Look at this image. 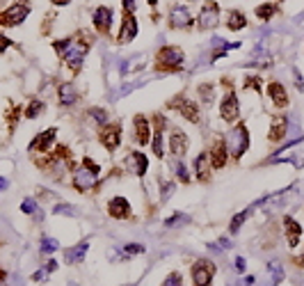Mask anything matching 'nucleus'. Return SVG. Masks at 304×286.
I'll use <instances>...</instances> for the list:
<instances>
[{"label":"nucleus","instance_id":"nucleus-26","mask_svg":"<svg viewBox=\"0 0 304 286\" xmlns=\"http://www.w3.org/2000/svg\"><path fill=\"white\" fill-rule=\"evenodd\" d=\"M57 98H60L62 106H73L76 103V90H73L71 83H62L60 90H57Z\"/></svg>","mask_w":304,"mask_h":286},{"label":"nucleus","instance_id":"nucleus-40","mask_svg":"<svg viewBox=\"0 0 304 286\" xmlns=\"http://www.w3.org/2000/svg\"><path fill=\"white\" fill-rule=\"evenodd\" d=\"M21 211L23 213H28V215H32V213H39V209H37V204H34V199H26L21 204Z\"/></svg>","mask_w":304,"mask_h":286},{"label":"nucleus","instance_id":"nucleus-51","mask_svg":"<svg viewBox=\"0 0 304 286\" xmlns=\"http://www.w3.org/2000/svg\"><path fill=\"white\" fill-rule=\"evenodd\" d=\"M5 277H7V273H5L3 268H0V286H3V282H5Z\"/></svg>","mask_w":304,"mask_h":286},{"label":"nucleus","instance_id":"nucleus-1","mask_svg":"<svg viewBox=\"0 0 304 286\" xmlns=\"http://www.w3.org/2000/svg\"><path fill=\"white\" fill-rule=\"evenodd\" d=\"M99 172H101V167L96 165L94 160L85 158L82 160V167H78V170L73 172V176H71L73 188H76L78 192H90L96 186V174H99Z\"/></svg>","mask_w":304,"mask_h":286},{"label":"nucleus","instance_id":"nucleus-52","mask_svg":"<svg viewBox=\"0 0 304 286\" xmlns=\"http://www.w3.org/2000/svg\"><path fill=\"white\" fill-rule=\"evenodd\" d=\"M297 263H300V265H304V254H302V259H300V261H297Z\"/></svg>","mask_w":304,"mask_h":286},{"label":"nucleus","instance_id":"nucleus-21","mask_svg":"<svg viewBox=\"0 0 304 286\" xmlns=\"http://www.w3.org/2000/svg\"><path fill=\"white\" fill-rule=\"evenodd\" d=\"M268 96L272 98V103L277 108H286L288 106V94H286V87L281 85V83L272 80L268 83Z\"/></svg>","mask_w":304,"mask_h":286},{"label":"nucleus","instance_id":"nucleus-50","mask_svg":"<svg viewBox=\"0 0 304 286\" xmlns=\"http://www.w3.org/2000/svg\"><path fill=\"white\" fill-rule=\"evenodd\" d=\"M69 3H71V0H53V5H60V7L62 5H69Z\"/></svg>","mask_w":304,"mask_h":286},{"label":"nucleus","instance_id":"nucleus-37","mask_svg":"<svg viewBox=\"0 0 304 286\" xmlns=\"http://www.w3.org/2000/svg\"><path fill=\"white\" fill-rule=\"evenodd\" d=\"M245 87H247V90H254V92H261V78L258 76H247L245 78Z\"/></svg>","mask_w":304,"mask_h":286},{"label":"nucleus","instance_id":"nucleus-16","mask_svg":"<svg viewBox=\"0 0 304 286\" xmlns=\"http://www.w3.org/2000/svg\"><path fill=\"white\" fill-rule=\"evenodd\" d=\"M192 26V14L188 7H174L169 12V28L181 30V28H190Z\"/></svg>","mask_w":304,"mask_h":286},{"label":"nucleus","instance_id":"nucleus-32","mask_svg":"<svg viewBox=\"0 0 304 286\" xmlns=\"http://www.w3.org/2000/svg\"><path fill=\"white\" fill-rule=\"evenodd\" d=\"M44 112V103L41 101H30V106L26 108V117L28 119H34V117H39Z\"/></svg>","mask_w":304,"mask_h":286},{"label":"nucleus","instance_id":"nucleus-22","mask_svg":"<svg viewBox=\"0 0 304 286\" xmlns=\"http://www.w3.org/2000/svg\"><path fill=\"white\" fill-rule=\"evenodd\" d=\"M286 133H288V119H286V117H281V115H279V117H272L268 140H270V142H281Z\"/></svg>","mask_w":304,"mask_h":286},{"label":"nucleus","instance_id":"nucleus-9","mask_svg":"<svg viewBox=\"0 0 304 286\" xmlns=\"http://www.w3.org/2000/svg\"><path fill=\"white\" fill-rule=\"evenodd\" d=\"M169 108L179 110L181 115H183L188 121H192V124H197V121H199V103L190 101V98H185V96L174 98V101L169 103Z\"/></svg>","mask_w":304,"mask_h":286},{"label":"nucleus","instance_id":"nucleus-53","mask_svg":"<svg viewBox=\"0 0 304 286\" xmlns=\"http://www.w3.org/2000/svg\"><path fill=\"white\" fill-rule=\"evenodd\" d=\"M156 3H158V0H149V5H156Z\"/></svg>","mask_w":304,"mask_h":286},{"label":"nucleus","instance_id":"nucleus-18","mask_svg":"<svg viewBox=\"0 0 304 286\" xmlns=\"http://www.w3.org/2000/svg\"><path fill=\"white\" fill-rule=\"evenodd\" d=\"M135 34H137V21H135V16H133V14H124V21H121V32H119V37H117V42H119V44H128V42H133V39H135Z\"/></svg>","mask_w":304,"mask_h":286},{"label":"nucleus","instance_id":"nucleus-19","mask_svg":"<svg viewBox=\"0 0 304 286\" xmlns=\"http://www.w3.org/2000/svg\"><path fill=\"white\" fill-rule=\"evenodd\" d=\"M92 21H94V28L99 32L105 34L107 30H110V26H112V9L110 7H99V9H94V16H92Z\"/></svg>","mask_w":304,"mask_h":286},{"label":"nucleus","instance_id":"nucleus-7","mask_svg":"<svg viewBox=\"0 0 304 286\" xmlns=\"http://www.w3.org/2000/svg\"><path fill=\"white\" fill-rule=\"evenodd\" d=\"M30 14V7H28L26 3H16L12 5L9 9H5L3 14H0V26H18V23L26 21V16Z\"/></svg>","mask_w":304,"mask_h":286},{"label":"nucleus","instance_id":"nucleus-34","mask_svg":"<svg viewBox=\"0 0 304 286\" xmlns=\"http://www.w3.org/2000/svg\"><path fill=\"white\" fill-rule=\"evenodd\" d=\"M247 215H249V211H243V213H238L236 218L231 220V224H229V231H231V234H238L240 227H243V222L247 220Z\"/></svg>","mask_w":304,"mask_h":286},{"label":"nucleus","instance_id":"nucleus-39","mask_svg":"<svg viewBox=\"0 0 304 286\" xmlns=\"http://www.w3.org/2000/svg\"><path fill=\"white\" fill-rule=\"evenodd\" d=\"M53 213H57V215H73V213H76V209L69 206V204H57V206H53Z\"/></svg>","mask_w":304,"mask_h":286},{"label":"nucleus","instance_id":"nucleus-15","mask_svg":"<svg viewBox=\"0 0 304 286\" xmlns=\"http://www.w3.org/2000/svg\"><path fill=\"white\" fill-rule=\"evenodd\" d=\"M133 126H135V142L137 145H149L151 142V121L146 119L144 115H135L133 119Z\"/></svg>","mask_w":304,"mask_h":286},{"label":"nucleus","instance_id":"nucleus-14","mask_svg":"<svg viewBox=\"0 0 304 286\" xmlns=\"http://www.w3.org/2000/svg\"><path fill=\"white\" fill-rule=\"evenodd\" d=\"M154 121H156V133H154V137H151V147H154V154L158 156V158H163L165 156V137H163V131H165V126H167V119H165L163 115H156L154 117Z\"/></svg>","mask_w":304,"mask_h":286},{"label":"nucleus","instance_id":"nucleus-38","mask_svg":"<svg viewBox=\"0 0 304 286\" xmlns=\"http://www.w3.org/2000/svg\"><path fill=\"white\" fill-rule=\"evenodd\" d=\"M176 176H179L181 183H188L190 176H188V167L183 165V162H176Z\"/></svg>","mask_w":304,"mask_h":286},{"label":"nucleus","instance_id":"nucleus-36","mask_svg":"<svg viewBox=\"0 0 304 286\" xmlns=\"http://www.w3.org/2000/svg\"><path fill=\"white\" fill-rule=\"evenodd\" d=\"M71 39H60V42H53V48H55L57 55H64V53L69 51V46H71Z\"/></svg>","mask_w":304,"mask_h":286},{"label":"nucleus","instance_id":"nucleus-49","mask_svg":"<svg viewBox=\"0 0 304 286\" xmlns=\"http://www.w3.org/2000/svg\"><path fill=\"white\" fill-rule=\"evenodd\" d=\"M5 188H7V179H3V176H0V192H3Z\"/></svg>","mask_w":304,"mask_h":286},{"label":"nucleus","instance_id":"nucleus-3","mask_svg":"<svg viewBox=\"0 0 304 286\" xmlns=\"http://www.w3.org/2000/svg\"><path fill=\"white\" fill-rule=\"evenodd\" d=\"M247 149H249V131L243 121H238L236 128L231 131V135H229V154H231V158L238 160L243 158Z\"/></svg>","mask_w":304,"mask_h":286},{"label":"nucleus","instance_id":"nucleus-24","mask_svg":"<svg viewBox=\"0 0 304 286\" xmlns=\"http://www.w3.org/2000/svg\"><path fill=\"white\" fill-rule=\"evenodd\" d=\"M210 170H213V165H210V156L208 154H199L197 158H194V174H197V179L208 181L210 179Z\"/></svg>","mask_w":304,"mask_h":286},{"label":"nucleus","instance_id":"nucleus-31","mask_svg":"<svg viewBox=\"0 0 304 286\" xmlns=\"http://www.w3.org/2000/svg\"><path fill=\"white\" fill-rule=\"evenodd\" d=\"M55 250H60V243H57L55 238H48V236H44V238H41V252L44 254H53Z\"/></svg>","mask_w":304,"mask_h":286},{"label":"nucleus","instance_id":"nucleus-5","mask_svg":"<svg viewBox=\"0 0 304 286\" xmlns=\"http://www.w3.org/2000/svg\"><path fill=\"white\" fill-rule=\"evenodd\" d=\"M218 23H220V5L215 0H206L197 18L199 30H213V28H218Z\"/></svg>","mask_w":304,"mask_h":286},{"label":"nucleus","instance_id":"nucleus-29","mask_svg":"<svg viewBox=\"0 0 304 286\" xmlns=\"http://www.w3.org/2000/svg\"><path fill=\"white\" fill-rule=\"evenodd\" d=\"M87 117H90V119H94L99 126H107V112L103 110V108H90Z\"/></svg>","mask_w":304,"mask_h":286},{"label":"nucleus","instance_id":"nucleus-25","mask_svg":"<svg viewBox=\"0 0 304 286\" xmlns=\"http://www.w3.org/2000/svg\"><path fill=\"white\" fill-rule=\"evenodd\" d=\"M87 250H90V240H82V243H78L76 248H71L64 254V261H67V263H80V261L85 259Z\"/></svg>","mask_w":304,"mask_h":286},{"label":"nucleus","instance_id":"nucleus-12","mask_svg":"<svg viewBox=\"0 0 304 286\" xmlns=\"http://www.w3.org/2000/svg\"><path fill=\"white\" fill-rule=\"evenodd\" d=\"M55 137H57V128H46L44 133L34 135V140L28 145V151H48L55 145Z\"/></svg>","mask_w":304,"mask_h":286},{"label":"nucleus","instance_id":"nucleus-30","mask_svg":"<svg viewBox=\"0 0 304 286\" xmlns=\"http://www.w3.org/2000/svg\"><path fill=\"white\" fill-rule=\"evenodd\" d=\"M124 256L128 259V256H137V254H144L146 252V248L144 245H140V243H128V245H124Z\"/></svg>","mask_w":304,"mask_h":286},{"label":"nucleus","instance_id":"nucleus-48","mask_svg":"<svg viewBox=\"0 0 304 286\" xmlns=\"http://www.w3.org/2000/svg\"><path fill=\"white\" fill-rule=\"evenodd\" d=\"M236 270H238V273H245V259H243V256H238V259H236Z\"/></svg>","mask_w":304,"mask_h":286},{"label":"nucleus","instance_id":"nucleus-20","mask_svg":"<svg viewBox=\"0 0 304 286\" xmlns=\"http://www.w3.org/2000/svg\"><path fill=\"white\" fill-rule=\"evenodd\" d=\"M284 229H286V240H288V245H291V250L297 248V243H300V236H302L300 222H297L295 218H291V215H286V218H284Z\"/></svg>","mask_w":304,"mask_h":286},{"label":"nucleus","instance_id":"nucleus-47","mask_svg":"<svg viewBox=\"0 0 304 286\" xmlns=\"http://www.w3.org/2000/svg\"><path fill=\"white\" fill-rule=\"evenodd\" d=\"M44 270H46V273H55V270H57V263H55V261H48V263L44 265Z\"/></svg>","mask_w":304,"mask_h":286},{"label":"nucleus","instance_id":"nucleus-10","mask_svg":"<svg viewBox=\"0 0 304 286\" xmlns=\"http://www.w3.org/2000/svg\"><path fill=\"white\" fill-rule=\"evenodd\" d=\"M99 137H101V145L105 147L107 151H115L117 147L121 145V126H119V124H107V126H103L101 133H99Z\"/></svg>","mask_w":304,"mask_h":286},{"label":"nucleus","instance_id":"nucleus-33","mask_svg":"<svg viewBox=\"0 0 304 286\" xmlns=\"http://www.w3.org/2000/svg\"><path fill=\"white\" fill-rule=\"evenodd\" d=\"M268 270H270V275H272V284H279L284 279V268H281L279 261H274V263L268 265Z\"/></svg>","mask_w":304,"mask_h":286},{"label":"nucleus","instance_id":"nucleus-8","mask_svg":"<svg viewBox=\"0 0 304 286\" xmlns=\"http://www.w3.org/2000/svg\"><path fill=\"white\" fill-rule=\"evenodd\" d=\"M85 55H87V44L85 42H73L62 57H64V64L71 69V71H78V69L82 67Z\"/></svg>","mask_w":304,"mask_h":286},{"label":"nucleus","instance_id":"nucleus-44","mask_svg":"<svg viewBox=\"0 0 304 286\" xmlns=\"http://www.w3.org/2000/svg\"><path fill=\"white\" fill-rule=\"evenodd\" d=\"M9 46H12V39H7L5 34H0V55H3V53L7 51Z\"/></svg>","mask_w":304,"mask_h":286},{"label":"nucleus","instance_id":"nucleus-43","mask_svg":"<svg viewBox=\"0 0 304 286\" xmlns=\"http://www.w3.org/2000/svg\"><path fill=\"white\" fill-rule=\"evenodd\" d=\"M199 94H202V98L208 103L210 96H213V85H199Z\"/></svg>","mask_w":304,"mask_h":286},{"label":"nucleus","instance_id":"nucleus-17","mask_svg":"<svg viewBox=\"0 0 304 286\" xmlns=\"http://www.w3.org/2000/svg\"><path fill=\"white\" fill-rule=\"evenodd\" d=\"M126 170H131L135 176H144V172L149 170V158H146L142 151H131L128 162H126Z\"/></svg>","mask_w":304,"mask_h":286},{"label":"nucleus","instance_id":"nucleus-23","mask_svg":"<svg viewBox=\"0 0 304 286\" xmlns=\"http://www.w3.org/2000/svg\"><path fill=\"white\" fill-rule=\"evenodd\" d=\"M169 149L176 158L185 156V151H188V135H185L183 131H174L169 137Z\"/></svg>","mask_w":304,"mask_h":286},{"label":"nucleus","instance_id":"nucleus-6","mask_svg":"<svg viewBox=\"0 0 304 286\" xmlns=\"http://www.w3.org/2000/svg\"><path fill=\"white\" fill-rule=\"evenodd\" d=\"M240 115V106H238V94L233 90H229L224 94L222 103H220V117H222L227 124H236Z\"/></svg>","mask_w":304,"mask_h":286},{"label":"nucleus","instance_id":"nucleus-13","mask_svg":"<svg viewBox=\"0 0 304 286\" xmlns=\"http://www.w3.org/2000/svg\"><path fill=\"white\" fill-rule=\"evenodd\" d=\"M210 165H213V170H222L224 165H227V158H229V151H227V142L222 140V137H218V140L213 142V147H210Z\"/></svg>","mask_w":304,"mask_h":286},{"label":"nucleus","instance_id":"nucleus-27","mask_svg":"<svg viewBox=\"0 0 304 286\" xmlns=\"http://www.w3.org/2000/svg\"><path fill=\"white\" fill-rule=\"evenodd\" d=\"M227 26H229V30H233V32H236V30H243V28L247 26V18H245L243 12H238V9H236V12L229 14Z\"/></svg>","mask_w":304,"mask_h":286},{"label":"nucleus","instance_id":"nucleus-45","mask_svg":"<svg viewBox=\"0 0 304 286\" xmlns=\"http://www.w3.org/2000/svg\"><path fill=\"white\" fill-rule=\"evenodd\" d=\"M121 5H124V14L135 12V0H121Z\"/></svg>","mask_w":304,"mask_h":286},{"label":"nucleus","instance_id":"nucleus-46","mask_svg":"<svg viewBox=\"0 0 304 286\" xmlns=\"http://www.w3.org/2000/svg\"><path fill=\"white\" fill-rule=\"evenodd\" d=\"M293 76H295V87H297V90H304V80H302V76H300L297 69H293Z\"/></svg>","mask_w":304,"mask_h":286},{"label":"nucleus","instance_id":"nucleus-4","mask_svg":"<svg viewBox=\"0 0 304 286\" xmlns=\"http://www.w3.org/2000/svg\"><path fill=\"white\" fill-rule=\"evenodd\" d=\"M190 273H192L194 286H210V282H213V277H215V263L208 259H199L192 263Z\"/></svg>","mask_w":304,"mask_h":286},{"label":"nucleus","instance_id":"nucleus-42","mask_svg":"<svg viewBox=\"0 0 304 286\" xmlns=\"http://www.w3.org/2000/svg\"><path fill=\"white\" fill-rule=\"evenodd\" d=\"M7 119H9V131H14V124L18 121V108H9V112H7Z\"/></svg>","mask_w":304,"mask_h":286},{"label":"nucleus","instance_id":"nucleus-41","mask_svg":"<svg viewBox=\"0 0 304 286\" xmlns=\"http://www.w3.org/2000/svg\"><path fill=\"white\" fill-rule=\"evenodd\" d=\"M183 222H188V215H174V218H167L165 220V227H176V224H183Z\"/></svg>","mask_w":304,"mask_h":286},{"label":"nucleus","instance_id":"nucleus-35","mask_svg":"<svg viewBox=\"0 0 304 286\" xmlns=\"http://www.w3.org/2000/svg\"><path fill=\"white\" fill-rule=\"evenodd\" d=\"M163 286H183V277H181V273H169L167 277H165V282H163Z\"/></svg>","mask_w":304,"mask_h":286},{"label":"nucleus","instance_id":"nucleus-2","mask_svg":"<svg viewBox=\"0 0 304 286\" xmlns=\"http://www.w3.org/2000/svg\"><path fill=\"white\" fill-rule=\"evenodd\" d=\"M185 60V53L176 46H163L158 53H156V69L160 71H174L179 69Z\"/></svg>","mask_w":304,"mask_h":286},{"label":"nucleus","instance_id":"nucleus-28","mask_svg":"<svg viewBox=\"0 0 304 286\" xmlns=\"http://www.w3.org/2000/svg\"><path fill=\"white\" fill-rule=\"evenodd\" d=\"M277 12H279V9H277V5H274V3H263V5H258V7H256V16L261 18V21H270Z\"/></svg>","mask_w":304,"mask_h":286},{"label":"nucleus","instance_id":"nucleus-11","mask_svg":"<svg viewBox=\"0 0 304 286\" xmlns=\"http://www.w3.org/2000/svg\"><path fill=\"white\" fill-rule=\"evenodd\" d=\"M107 213H110V218H115V220H128L133 211H131V204H128L126 197L117 195L107 201Z\"/></svg>","mask_w":304,"mask_h":286}]
</instances>
